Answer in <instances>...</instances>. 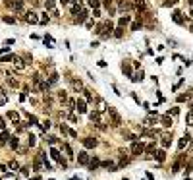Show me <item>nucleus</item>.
Segmentation results:
<instances>
[{
  "mask_svg": "<svg viewBox=\"0 0 193 180\" xmlns=\"http://www.w3.org/2000/svg\"><path fill=\"white\" fill-rule=\"evenodd\" d=\"M110 31H112V21H104V23H101V25L96 27V33H99V37H108Z\"/></svg>",
  "mask_w": 193,
  "mask_h": 180,
  "instance_id": "obj_1",
  "label": "nucleus"
},
{
  "mask_svg": "<svg viewBox=\"0 0 193 180\" xmlns=\"http://www.w3.org/2000/svg\"><path fill=\"white\" fill-rule=\"evenodd\" d=\"M108 114H110V120H112V124L114 126H122V116L116 112V109H112V107H108Z\"/></svg>",
  "mask_w": 193,
  "mask_h": 180,
  "instance_id": "obj_2",
  "label": "nucleus"
},
{
  "mask_svg": "<svg viewBox=\"0 0 193 180\" xmlns=\"http://www.w3.org/2000/svg\"><path fill=\"white\" fill-rule=\"evenodd\" d=\"M143 151H145V145H143L141 142H133V143H131V153H133L135 157H137V155H141Z\"/></svg>",
  "mask_w": 193,
  "mask_h": 180,
  "instance_id": "obj_3",
  "label": "nucleus"
},
{
  "mask_svg": "<svg viewBox=\"0 0 193 180\" xmlns=\"http://www.w3.org/2000/svg\"><path fill=\"white\" fill-rule=\"evenodd\" d=\"M89 155H87V151H79V153H77V163H79V165H89Z\"/></svg>",
  "mask_w": 193,
  "mask_h": 180,
  "instance_id": "obj_4",
  "label": "nucleus"
},
{
  "mask_svg": "<svg viewBox=\"0 0 193 180\" xmlns=\"http://www.w3.org/2000/svg\"><path fill=\"white\" fill-rule=\"evenodd\" d=\"M81 143H83L87 149H93V147H96V145H99V142H96L95 138H85V140H81Z\"/></svg>",
  "mask_w": 193,
  "mask_h": 180,
  "instance_id": "obj_5",
  "label": "nucleus"
},
{
  "mask_svg": "<svg viewBox=\"0 0 193 180\" xmlns=\"http://www.w3.org/2000/svg\"><path fill=\"white\" fill-rule=\"evenodd\" d=\"M25 21L27 23H41V19L37 18V14L35 12H27L25 14Z\"/></svg>",
  "mask_w": 193,
  "mask_h": 180,
  "instance_id": "obj_6",
  "label": "nucleus"
},
{
  "mask_svg": "<svg viewBox=\"0 0 193 180\" xmlns=\"http://www.w3.org/2000/svg\"><path fill=\"white\" fill-rule=\"evenodd\" d=\"M77 112H81V114H85L87 112V101L85 99H77Z\"/></svg>",
  "mask_w": 193,
  "mask_h": 180,
  "instance_id": "obj_7",
  "label": "nucleus"
},
{
  "mask_svg": "<svg viewBox=\"0 0 193 180\" xmlns=\"http://www.w3.org/2000/svg\"><path fill=\"white\" fill-rule=\"evenodd\" d=\"M14 66H16V68H18V70H23V68H25V64L27 62H23V58H19V56H14Z\"/></svg>",
  "mask_w": 193,
  "mask_h": 180,
  "instance_id": "obj_8",
  "label": "nucleus"
},
{
  "mask_svg": "<svg viewBox=\"0 0 193 180\" xmlns=\"http://www.w3.org/2000/svg\"><path fill=\"white\" fill-rule=\"evenodd\" d=\"M89 118H91V122L99 124L101 122V110H93V112H89Z\"/></svg>",
  "mask_w": 193,
  "mask_h": 180,
  "instance_id": "obj_9",
  "label": "nucleus"
},
{
  "mask_svg": "<svg viewBox=\"0 0 193 180\" xmlns=\"http://www.w3.org/2000/svg\"><path fill=\"white\" fill-rule=\"evenodd\" d=\"M87 16H89V12H87V10H85V8H83V10H81V12L77 14V18H75V21H77V23H83L85 19H87Z\"/></svg>",
  "mask_w": 193,
  "mask_h": 180,
  "instance_id": "obj_10",
  "label": "nucleus"
},
{
  "mask_svg": "<svg viewBox=\"0 0 193 180\" xmlns=\"http://www.w3.org/2000/svg\"><path fill=\"white\" fill-rule=\"evenodd\" d=\"M189 140H191V136H183V138H181V140H180V142H178V149H180V151H181V149H183V147H186V145H187V143H189Z\"/></svg>",
  "mask_w": 193,
  "mask_h": 180,
  "instance_id": "obj_11",
  "label": "nucleus"
},
{
  "mask_svg": "<svg viewBox=\"0 0 193 180\" xmlns=\"http://www.w3.org/2000/svg\"><path fill=\"white\" fill-rule=\"evenodd\" d=\"M154 159H156L158 163H162L164 159H166V151H164V149H158V151H154Z\"/></svg>",
  "mask_w": 193,
  "mask_h": 180,
  "instance_id": "obj_12",
  "label": "nucleus"
},
{
  "mask_svg": "<svg viewBox=\"0 0 193 180\" xmlns=\"http://www.w3.org/2000/svg\"><path fill=\"white\" fill-rule=\"evenodd\" d=\"M8 140H10V134H8L6 130H2V132H0V145H6Z\"/></svg>",
  "mask_w": 193,
  "mask_h": 180,
  "instance_id": "obj_13",
  "label": "nucleus"
},
{
  "mask_svg": "<svg viewBox=\"0 0 193 180\" xmlns=\"http://www.w3.org/2000/svg\"><path fill=\"white\" fill-rule=\"evenodd\" d=\"M8 120H12L14 124H18L19 122V114L16 112V110H10V112H8Z\"/></svg>",
  "mask_w": 193,
  "mask_h": 180,
  "instance_id": "obj_14",
  "label": "nucleus"
},
{
  "mask_svg": "<svg viewBox=\"0 0 193 180\" xmlns=\"http://www.w3.org/2000/svg\"><path fill=\"white\" fill-rule=\"evenodd\" d=\"M172 19L176 21V23H180V25H181V23H183V14H181V12H174L172 14Z\"/></svg>",
  "mask_w": 193,
  "mask_h": 180,
  "instance_id": "obj_15",
  "label": "nucleus"
},
{
  "mask_svg": "<svg viewBox=\"0 0 193 180\" xmlns=\"http://www.w3.org/2000/svg\"><path fill=\"white\" fill-rule=\"evenodd\" d=\"M122 72H124V74H126L128 77H131V76H133V72H131V66H129L128 62H124V64H122Z\"/></svg>",
  "mask_w": 193,
  "mask_h": 180,
  "instance_id": "obj_16",
  "label": "nucleus"
},
{
  "mask_svg": "<svg viewBox=\"0 0 193 180\" xmlns=\"http://www.w3.org/2000/svg\"><path fill=\"white\" fill-rule=\"evenodd\" d=\"M10 6H12L16 12H21V10H23V0H16V2H12V4H10Z\"/></svg>",
  "mask_w": 193,
  "mask_h": 180,
  "instance_id": "obj_17",
  "label": "nucleus"
},
{
  "mask_svg": "<svg viewBox=\"0 0 193 180\" xmlns=\"http://www.w3.org/2000/svg\"><path fill=\"white\" fill-rule=\"evenodd\" d=\"M154 116H156V112H154V114H149L147 118L143 120V124H145V126H154Z\"/></svg>",
  "mask_w": 193,
  "mask_h": 180,
  "instance_id": "obj_18",
  "label": "nucleus"
},
{
  "mask_svg": "<svg viewBox=\"0 0 193 180\" xmlns=\"http://www.w3.org/2000/svg\"><path fill=\"white\" fill-rule=\"evenodd\" d=\"M99 165H101V161H99L96 157H93V159L89 161V168H91V170H96V168H99Z\"/></svg>",
  "mask_w": 193,
  "mask_h": 180,
  "instance_id": "obj_19",
  "label": "nucleus"
},
{
  "mask_svg": "<svg viewBox=\"0 0 193 180\" xmlns=\"http://www.w3.org/2000/svg\"><path fill=\"white\" fill-rule=\"evenodd\" d=\"M162 126H164V128H170V126H172V118H170V114L162 116Z\"/></svg>",
  "mask_w": 193,
  "mask_h": 180,
  "instance_id": "obj_20",
  "label": "nucleus"
},
{
  "mask_svg": "<svg viewBox=\"0 0 193 180\" xmlns=\"http://www.w3.org/2000/svg\"><path fill=\"white\" fill-rule=\"evenodd\" d=\"M6 81H8V85H10L12 89H18L19 87V81L18 79H14V77H6Z\"/></svg>",
  "mask_w": 193,
  "mask_h": 180,
  "instance_id": "obj_21",
  "label": "nucleus"
},
{
  "mask_svg": "<svg viewBox=\"0 0 193 180\" xmlns=\"http://www.w3.org/2000/svg\"><path fill=\"white\" fill-rule=\"evenodd\" d=\"M101 165H103L104 168H108V170H116V168H118V167H116V165H114L112 161H103Z\"/></svg>",
  "mask_w": 193,
  "mask_h": 180,
  "instance_id": "obj_22",
  "label": "nucleus"
},
{
  "mask_svg": "<svg viewBox=\"0 0 193 180\" xmlns=\"http://www.w3.org/2000/svg\"><path fill=\"white\" fill-rule=\"evenodd\" d=\"M10 147H12V149H18V147H19V140H18V136L10 138Z\"/></svg>",
  "mask_w": 193,
  "mask_h": 180,
  "instance_id": "obj_23",
  "label": "nucleus"
},
{
  "mask_svg": "<svg viewBox=\"0 0 193 180\" xmlns=\"http://www.w3.org/2000/svg\"><path fill=\"white\" fill-rule=\"evenodd\" d=\"M71 87L75 91H79V89H83V83H81L79 79H71Z\"/></svg>",
  "mask_w": 193,
  "mask_h": 180,
  "instance_id": "obj_24",
  "label": "nucleus"
},
{
  "mask_svg": "<svg viewBox=\"0 0 193 180\" xmlns=\"http://www.w3.org/2000/svg\"><path fill=\"white\" fill-rule=\"evenodd\" d=\"M128 23H129V16H122L120 21H118V25H120V27H126Z\"/></svg>",
  "mask_w": 193,
  "mask_h": 180,
  "instance_id": "obj_25",
  "label": "nucleus"
},
{
  "mask_svg": "<svg viewBox=\"0 0 193 180\" xmlns=\"http://www.w3.org/2000/svg\"><path fill=\"white\" fill-rule=\"evenodd\" d=\"M70 10H71V14L75 16V14H79V12H81V10H83V8L79 6V2H77V4H71V8H70Z\"/></svg>",
  "mask_w": 193,
  "mask_h": 180,
  "instance_id": "obj_26",
  "label": "nucleus"
},
{
  "mask_svg": "<svg viewBox=\"0 0 193 180\" xmlns=\"http://www.w3.org/2000/svg\"><path fill=\"white\" fill-rule=\"evenodd\" d=\"M143 79V72L139 70V72H135L133 76H131V81H141Z\"/></svg>",
  "mask_w": 193,
  "mask_h": 180,
  "instance_id": "obj_27",
  "label": "nucleus"
},
{
  "mask_svg": "<svg viewBox=\"0 0 193 180\" xmlns=\"http://www.w3.org/2000/svg\"><path fill=\"white\" fill-rule=\"evenodd\" d=\"M60 132H62L64 136H70L71 134V128H68L66 124H60Z\"/></svg>",
  "mask_w": 193,
  "mask_h": 180,
  "instance_id": "obj_28",
  "label": "nucleus"
},
{
  "mask_svg": "<svg viewBox=\"0 0 193 180\" xmlns=\"http://www.w3.org/2000/svg\"><path fill=\"white\" fill-rule=\"evenodd\" d=\"M62 147H64L66 155H68V157H70V159H73V151H71V147H70V145H68V143H64V145H62Z\"/></svg>",
  "mask_w": 193,
  "mask_h": 180,
  "instance_id": "obj_29",
  "label": "nucleus"
},
{
  "mask_svg": "<svg viewBox=\"0 0 193 180\" xmlns=\"http://www.w3.org/2000/svg\"><path fill=\"white\" fill-rule=\"evenodd\" d=\"M58 101H62V103H66L68 101V95H66V91H58Z\"/></svg>",
  "mask_w": 193,
  "mask_h": 180,
  "instance_id": "obj_30",
  "label": "nucleus"
},
{
  "mask_svg": "<svg viewBox=\"0 0 193 180\" xmlns=\"http://www.w3.org/2000/svg\"><path fill=\"white\" fill-rule=\"evenodd\" d=\"M35 143H37V138H35L33 134H29V138H27V145H29V147H33Z\"/></svg>",
  "mask_w": 193,
  "mask_h": 180,
  "instance_id": "obj_31",
  "label": "nucleus"
},
{
  "mask_svg": "<svg viewBox=\"0 0 193 180\" xmlns=\"http://www.w3.org/2000/svg\"><path fill=\"white\" fill-rule=\"evenodd\" d=\"M43 159H41V157H37V159H35V163H33V167H35V170H41V168H43Z\"/></svg>",
  "mask_w": 193,
  "mask_h": 180,
  "instance_id": "obj_32",
  "label": "nucleus"
},
{
  "mask_svg": "<svg viewBox=\"0 0 193 180\" xmlns=\"http://www.w3.org/2000/svg\"><path fill=\"white\" fill-rule=\"evenodd\" d=\"M56 81H58V74H56V72H52V74H50V77H48V83H50V85H54Z\"/></svg>",
  "mask_w": 193,
  "mask_h": 180,
  "instance_id": "obj_33",
  "label": "nucleus"
},
{
  "mask_svg": "<svg viewBox=\"0 0 193 180\" xmlns=\"http://www.w3.org/2000/svg\"><path fill=\"white\" fill-rule=\"evenodd\" d=\"M10 60H14V54H2L0 56V62H10Z\"/></svg>",
  "mask_w": 193,
  "mask_h": 180,
  "instance_id": "obj_34",
  "label": "nucleus"
},
{
  "mask_svg": "<svg viewBox=\"0 0 193 180\" xmlns=\"http://www.w3.org/2000/svg\"><path fill=\"white\" fill-rule=\"evenodd\" d=\"M128 163H129V159H128V157H124V155H122V157H120V163H118V167H126Z\"/></svg>",
  "mask_w": 193,
  "mask_h": 180,
  "instance_id": "obj_35",
  "label": "nucleus"
},
{
  "mask_svg": "<svg viewBox=\"0 0 193 180\" xmlns=\"http://www.w3.org/2000/svg\"><path fill=\"white\" fill-rule=\"evenodd\" d=\"M145 151H147V153H154V151H156V145H154V143H149L147 147H145Z\"/></svg>",
  "mask_w": 193,
  "mask_h": 180,
  "instance_id": "obj_36",
  "label": "nucleus"
},
{
  "mask_svg": "<svg viewBox=\"0 0 193 180\" xmlns=\"http://www.w3.org/2000/svg\"><path fill=\"white\" fill-rule=\"evenodd\" d=\"M170 142H172V140H170V138H168V136H164V138H162V147L166 149L168 145H170Z\"/></svg>",
  "mask_w": 193,
  "mask_h": 180,
  "instance_id": "obj_37",
  "label": "nucleus"
},
{
  "mask_svg": "<svg viewBox=\"0 0 193 180\" xmlns=\"http://www.w3.org/2000/svg\"><path fill=\"white\" fill-rule=\"evenodd\" d=\"M180 167H181V163L176 161V163H174V167H172V172H180Z\"/></svg>",
  "mask_w": 193,
  "mask_h": 180,
  "instance_id": "obj_38",
  "label": "nucleus"
},
{
  "mask_svg": "<svg viewBox=\"0 0 193 180\" xmlns=\"http://www.w3.org/2000/svg\"><path fill=\"white\" fill-rule=\"evenodd\" d=\"M4 21L12 25V23H16V18H12V16H4Z\"/></svg>",
  "mask_w": 193,
  "mask_h": 180,
  "instance_id": "obj_39",
  "label": "nucleus"
},
{
  "mask_svg": "<svg viewBox=\"0 0 193 180\" xmlns=\"http://www.w3.org/2000/svg\"><path fill=\"white\" fill-rule=\"evenodd\" d=\"M187 124H189V126H193V109L189 110V114H187Z\"/></svg>",
  "mask_w": 193,
  "mask_h": 180,
  "instance_id": "obj_40",
  "label": "nucleus"
},
{
  "mask_svg": "<svg viewBox=\"0 0 193 180\" xmlns=\"http://www.w3.org/2000/svg\"><path fill=\"white\" fill-rule=\"evenodd\" d=\"M54 2H56V0H46V10H52V8H54Z\"/></svg>",
  "mask_w": 193,
  "mask_h": 180,
  "instance_id": "obj_41",
  "label": "nucleus"
},
{
  "mask_svg": "<svg viewBox=\"0 0 193 180\" xmlns=\"http://www.w3.org/2000/svg\"><path fill=\"white\" fill-rule=\"evenodd\" d=\"M83 93H85V101H91V99H93V95H91L89 89H83Z\"/></svg>",
  "mask_w": 193,
  "mask_h": 180,
  "instance_id": "obj_42",
  "label": "nucleus"
},
{
  "mask_svg": "<svg viewBox=\"0 0 193 180\" xmlns=\"http://www.w3.org/2000/svg\"><path fill=\"white\" fill-rule=\"evenodd\" d=\"M176 4H178V0H166V2H164V6H176Z\"/></svg>",
  "mask_w": 193,
  "mask_h": 180,
  "instance_id": "obj_43",
  "label": "nucleus"
},
{
  "mask_svg": "<svg viewBox=\"0 0 193 180\" xmlns=\"http://www.w3.org/2000/svg\"><path fill=\"white\" fill-rule=\"evenodd\" d=\"M2 130H6V120L0 116V132H2Z\"/></svg>",
  "mask_w": 193,
  "mask_h": 180,
  "instance_id": "obj_44",
  "label": "nucleus"
},
{
  "mask_svg": "<svg viewBox=\"0 0 193 180\" xmlns=\"http://www.w3.org/2000/svg\"><path fill=\"white\" fill-rule=\"evenodd\" d=\"M139 27H141V21H135L133 25H131V31H137V29H139Z\"/></svg>",
  "mask_w": 193,
  "mask_h": 180,
  "instance_id": "obj_45",
  "label": "nucleus"
},
{
  "mask_svg": "<svg viewBox=\"0 0 193 180\" xmlns=\"http://www.w3.org/2000/svg\"><path fill=\"white\" fill-rule=\"evenodd\" d=\"M89 6L91 8H99V0H89Z\"/></svg>",
  "mask_w": 193,
  "mask_h": 180,
  "instance_id": "obj_46",
  "label": "nucleus"
},
{
  "mask_svg": "<svg viewBox=\"0 0 193 180\" xmlns=\"http://www.w3.org/2000/svg\"><path fill=\"white\" fill-rule=\"evenodd\" d=\"M41 128H43V130L46 132V130L50 128V122H48V120H46V122H43V124H41Z\"/></svg>",
  "mask_w": 193,
  "mask_h": 180,
  "instance_id": "obj_47",
  "label": "nucleus"
},
{
  "mask_svg": "<svg viewBox=\"0 0 193 180\" xmlns=\"http://www.w3.org/2000/svg\"><path fill=\"white\" fill-rule=\"evenodd\" d=\"M187 99H189V93H186V95H180V97H178V101H180V103H181V101H187Z\"/></svg>",
  "mask_w": 193,
  "mask_h": 180,
  "instance_id": "obj_48",
  "label": "nucleus"
},
{
  "mask_svg": "<svg viewBox=\"0 0 193 180\" xmlns=\"http://www.w3.org/2000/svg\"><path fill=\"white\" fill-rule=\"evenodd\" d=\"M10 168H12V170H18V168H19V165H18L16 161H12V163H10Z\"/></svg>",
  "mask_w": 193,
  "mask_h": 180,
  "instance_id": "obj_49",
  "label": "nucleus"
},
{
  "mask_svg": "<svg viewBox=\"0 0 193 180\" xmlns=\"http://www.w3.org/2000/svg\"><path fill=\"white\" fill-rule=\"evenodd\" d=\"M122 31H124V27H118V29L114 31V35L116 37H122Z\"/></svg>",
  "mask_w": 193,
  "mask_h": 180,
  "instance_id": "obj_50",
  "label": "nucleus"
},
{
  "mask_svg": "<svg viewBox=\"0 0 193 180\" xmlns=\"http://www.w3.org/2000/svg\"><path fill=\"white\" fill-rule=\"evenodd\" d=\"M41 23H43V25H45V23H48V16H46V14H43V18H41Z\"/></svg>",
  "mask_w": 193,
  "mask_h": 180,
  "instance_id": "obj_51",
  "label": "nucleus"
},
{
  "mask_svg": "<svg viewBox=\"0 0 193 180\" xmlns=\"http://www.w3.org/2000/svg\"><path fill=\"white\" fill-rule=\"evenodd\" d=\"M0 172H4V174H8V167H6V165H0Z\"/></svg>",
  "mask_w": 193,
  "mask_h": 180,
  "instance_id": "obj_52",
  "label": "nucleus"
},
{
  "mask_svg": "<svg viewBox=\"0 0 193 180\" xmlns=\"http://www.w3.org/2000/svg\"><path fill=\"white\" fill-rule=\"evenodd\" d=\"M6 101H8L6 95H0V105H6Z\"/></svg>",
  "mask_w": 193,
  "mask_h": 180,
  "instance_id": "obj_53",
  "label": "nucleus"
},
{
  "mask_svg": "<svg viewBox=\"0 0 193 180\" xmlns=\"http://www.w3.org/2000/svg\"><path fill=\"white\" fill-rule=\"evenodd\" d=\"M29 124H37V116H29Z\"/></svg>",
  "mask_w": 193,
  "mask_h": 180,
  "instance_id": "obj_54",
  "label": "nucleus"
},
{
  "mask_svg": "<svg viewBox=\"0 0 193 180\" xmlns=\"http://www.w3.org/2000/svg\"><path fill=\"white\" fill-rule=\"evenodd\" d=\"M8 51H10L8 47H2V49H0V52H2V54H8Z\"/></svg>",
  "mask_w": 193,
  "mask_h": 180,
  "instance_id": "obj_55",
  "label": "nucleus"
},
{
  "mask_svg": "<svg viewBox=\"0 0 193 180\" xmlns=\"http://www.w3.org/2000/svg\"><path fill=\"white\" fill-rule=\"evenodd\" d=\"M70 120H71V122H75V120H77V116L73 114V112H70Z\"/></svg>",
  "mask_w": 193,
  "mask_h": 180,
  "instance_id": "obj_56",
  "label": "nucleus"
},
{
  "mask_svg": "<svg viewBox=\"0 0 193 180\" xmlns=\"http://www.w3.org/2000/svg\"><path fill=\"white\" fill-rule=\"evenodd\" d=\"M62 2V6H66V4H70V0H60Z\"/></svg>",
  "mask_w": 193,
  "mask_h": 180,
  "instance_id": "obj_57",
  "label": "nucleus"
},
{
  "mask_svg": "<svg viewBox=\"0 0 193 180\" xmlns=\"http://www.w3.org/2000/svg\"><path fill=\"white\" fill-rule=\"evenodd\" d=\"M191 33H193V23H191Z\"/></svg>",
  "mask_w": 193,
  "mask_h": 180,
  "instance_id": "obj_58",
  "label": "nucleus"
},
{
  "mask_svg": "<svg viewBox=\"0 0 193 180\" xmlns=\"http://www.w3.org/2000/svg\"><path fill=\"white\" fill-rule=\"evenodd\" d=\"M189 2H191V6H193V0H189Z\"/></svg>",
  "mask_w": 193,
  "mask_h": 180,
  "instance_id": "obj_59",
  "label": "nucleus"
}]
</instances>
